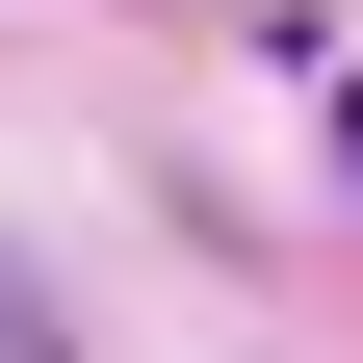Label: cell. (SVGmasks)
I'll use <instances>...</instances> for the list:
<instances>
[{
    "instance_id": "6da1fadb",
    "label": "cell",
    "mask_w": 363,
    "mask_h": 363,
    "mask_svg": "<svg viewBox=\"0 0 363 363\" xmlns=\"http://www.w3.org/2000/svg\"><path fill=\"white\" fill-rule=\"evenodd\" d=\"M0 311H26V286H0ZM0 363H52V337H0Z\"/></svg>"
}]
</instances>
